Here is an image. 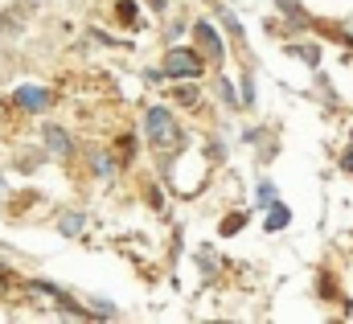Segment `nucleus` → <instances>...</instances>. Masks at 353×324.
Returning a JSON list of instances; mask_svg holds the SVG:
<instances>
[{
  "label": "nucleus",
  "mask_w": 353,
  "mask_h": 324,
  "mask_svg": "<svg viewBox=\"0 0 353 324\" xmlns=\"http://www.w3.org/2000/svg\"><path fill=\"white\" fill-rule=\"evenodd\" d=\"M201 70H205V62L189 50V45H173L169 54H165V62H161V74L173 82H189V79H201Z\"/></svg>",
  "instance_id": "1"
},
{
  "label": "nucleus",
  "mask_w": 353,
  "mask_h": 324,
  "mask_svg": "<svg viewBox=\"0 0 353 324\" xmlns=\"http://www.w3.org/2000/svg\"><path fill=\"white\" fill-rule=\"evenodd\" d=\"M148 140H152V148H176L181 144V128H176L169 107H148Z\"/></svg>",
  "instance_id": "2"
},
{
  "label": "nucleus",
  "mask_w": 353,
  "mask_h": 324,
  "mask_svg": "<svg viewBox=\"0 0 353 324\" xmlns=\"http://www.w3.org/2000/svg\"><path fill=\"white\" fill-rule=\"evenodd\" d=\"M54 90L50 86H37V82H25V86H17L12 90V107L17 111H33V115H41V111H50L54 107Z\"/></svg>",
  "instance_id": "3"
},
{
  "label": "nucleus",
  "mask_w": 353,
  "mask_h": 324,
  "mask_svg": "<svg viewBox=\"0 0 353 324\" xmlns=\"http://www.w3.org/2000/svg\"><path fill=\"white\" fill-rule=\"evenodd\" d=\"M193 33L201 37V45H205V54H210V58H222V54H226V45H222V37L214 33V25H210V21H193Z\"/></svg>",
  "instance_id": "4"
},
{
  "label": "nucleus",
  "mask_w": 353,
  "mask_h": 324,
  "mask_svg": "<svg viewBox=\"0 0 353 324\" xmlns=\"http://www.w3.org/2000/svg\"><path fill=\"white\" fill-rule=\"evenodd\" d=\"M46 148H50V156H70L74 152L70 132L66 128H46Z\"/></svg>",
  "instance_id": "5"
},
{
  "label": "nucleus",
  "mask_w": 353,
  "mask_h": 324,
  "mask_svg": "<svg viewBox=\"0 0 353 324\" xmlns=\"http://www.w3.org/2000/svg\"><path fill=\"white\" fill-rule=\"evenodd\" d=\"M267 210H271V214H267V230H283V226L292 222L288 205H279V201H275V205H267Z\"/></svg>",
  "instance_id": "6"
},
{
  "label": "nucleus",
  "mask_w": 353,
  "mask_h": 324,
  "mask_svg": "<svg viewBox=\"0 0 353 324\" xmlns=\"http://www.w3.org/2000/svg\"><path fill=\"white\" fill-rule=\"evenodd\" d=\"M90 168L107 181V176H115V156H111V152H94V156H90Z\"/></svg>",
  "instance_id": "7"
},
{
  "label": "nucleus",
  "mask_w": 353,
  "mask_h": 324,
  "mask_svg": "<svg viewBox=\"0 0 353 324\" xmlns=\"http://www.w3.org/2000/svg\"><path fill=\"white\" fill-rule=\"evenodd\" d=\"M83 226H87V214H70V218H62V222H58V230H62L66 239L83 234Z\"/></svg>",
  "instance_id": "8"
},
{
  "label": "nucleus",
  "mask_w": 353,
  "mask_h": 324,
  "mask_svg": "<svg viewBox=\"0 0 353 324\" xmlns=\"http://www.w3.org/2000/svg\"><path fill=\"white\" fill-rule=\"evenodd\" d=\"M275 4H279V8H283L292 21H304V12H300V0H275Z\"/></svg>",
  "instance_id": "9"
},
{
  "label": "nucleus",
  "mask_w": 353,
  "mask_h": 324,
  "mask_svg": "<svg viewBox=\"0 0 353 324\" xmlns=\"http://www.w3.org/2000/svg\"><path fill=\"white\" fill-rule=\"evenodd\" d=\"M119 17H123V21H132V17H136V4H132V0H123V4H119Z\"/></svg>",
  "instance_id": "10"
},
{
  "label": "nucleus",
  "mask_w": 353,
  "mask_h": 324,
  "mask_svg": "<svg viewBox=\"0 0 353 324\" xmlns=\"http://www.w3.org/2000/svg\"><path fill=\"white\" fill-rule=\"evenodd\" d=\"M243 222H247V218H230V222H222V234H234V230H239Z\"/></svg>",
  "instance_id": "11"
},
{
  "label": "nucleus",
  "mask_w": 353,
  "mask_h": 324,
  "mask_svg": "<svg viewBox=\"0 0 353 324\" xmlns=\"http://www.w3.org/2000/svg\"><path fill=\"white\" fill-rule=\"evenodd\" d=\"M341 168H345V172H353V148L345 152V156H341Z\"/></svg>",
  "instance_id": "12"
},
{
  "label": "nucleus",
  "mask_w": 353,
  "mask_h": 324,
  "mask_svg": "<svg viewBox=\"0 0 353 324\" xmlns=\"http://www.w3.org/2000/svg\"><path fill=\"white\" fill-rule=\"evenodd\" d=\"M345 37L353 41V21H345Z\"/></svg>",
  "instance_id": "13"
},
{
  "label": "nucleus",
  "mask_w": 353,
  "mask_h": 324,
  "mask_svg": "<svg viewBox=\"0 0 353 324\" xmlns=\"http://www.w3.org/2000/svg\"><path fill=\"white\" fill-rule=\"evenodd\" d=\"M0 197H4V185H0Z\"/></svg>",
  "instance_id": "14"
}]
</instances>
